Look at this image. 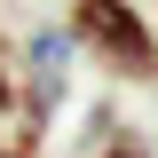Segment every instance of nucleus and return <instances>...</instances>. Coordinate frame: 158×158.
<instances>
[{
  "instance_id": "4",
  "label": "nucleus",
  "mask_w": 158,
  "mask_h": 158,
  "mask_svg": "<svg viewBox=\"0 0 158 158\" xmlns=\"http://www.w3.org/2000/svg\"><path fill=\"white\" fill-rule=\"evenodd\" d=\"M150 79H158V71H150Z\"/></svg>"
},
{
  "instance_id": "2",
  "label": "nucleus",
  "mask_w": 158,
  "mask_h": 158,
  "mask_svg": "<svg viewBox=\"0 0 158 158\" xmlns=\"http://www.w3.org/2000/svg\"><path fill=\"white\" fill-rule=\"evenodd\" d=\"M48 103L56 95L40 87L32 56L0 32V158H40V142H48Z\"/></svg>"
},
{
  "instance_id": "1",
  "label": "nucleus",
  "mask_w": 158,
  "mask_h": 158,
  "mask_svg": "<svg viewBox=\"0 0 158 158\" xmlns=\"http://www.w3.org/2000/svg\"><path fill=\"white\" fill-rule=\"evenodd\" d=\"M71 40L111 79H150L158 71V32L135 0H71Z\"/></svg>"
},
{
  "instance_id": "3",
  "label": "nucleus",
  "mask_w": 158,
  "mask_h": 158,
  "mask_svg": "<svg viewBox=\"0 0 158 158\" xmlns=\"http://www.w3.org/2000/svg\"><path fill=\"white\" fill-rule=\"evenodd\" d=\"M103 158H158V150H150L142 127H111V135H103Z\"/></svg>"
}]
</instances>
